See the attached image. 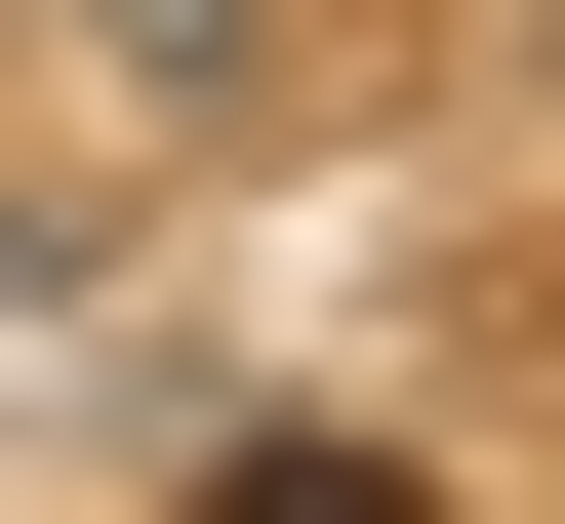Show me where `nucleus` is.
Returning <instances> with one entry per match:
<instances>
[{
  "label": "nucleus",
  "mask_w": 565,
  "mask_h": 524,
  "mask_svg": "<svg viewBox=\"0 0 565 524\" xmlns=\"http://www.w3.org/2000/svg\"><path fill=\"white\" fill-rule=\"evenodd\" d=\"M243 524H404V443H243Z\"/></svg>",
  "instance_id": "obj_2"
},
{
  "label": "nucleus",
  "mask_w": 565,
  "mask_h": 524,
  "mask_svg": "<svg viewBox=\"0 0 565 524\" xmlns=\"http://www.w3.org/2000/svg\"><path fill=\"white\" fill-rule=\"evenodd\" d=\"M282 41H323V0H41L82 121H282Z\"/></svg>",
  "instance_id": "obj_1"
}]
</instances>
